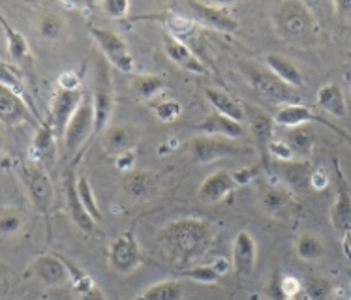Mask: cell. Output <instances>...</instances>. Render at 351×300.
I'll use <instances>...</instances> for the list:
<instances>
[{"instance_id": "6da1fadb", "label": "cell", "mask_w": 351, "mask_h": 300, "mask_svg": "<svg viewBox=\"0 0 351 300\" xmlns=\"http://www.w3.org/2000/svg\"><path fill=\"white\" fill-rule=\"evenodd\" d=\"M215 231L210 223L199 218L173 220L158 233V244L175 263L186 264L201 258L210 248Z\"/></svg>"}, {"instance_id": "7a4b0ae2", "label": "cell", "mask_w": 351, "mask_h": 300, "mask_svg": "<svg viewBox=\"0 0 351 300\" xmlns=\"http://www.w3.org/2000/svg\"><path fill=\"white\" fill-rule=\"evenodd\" d=\"M239 70L243 72L244 79L248 81V85L269 103L280 105V108L301 103L297 90L286 85L280 77H276L267 66L244 58V60L239 62Z\"/></svg>"}, {"instance_id": "3957f363", "label": "cell", "mask_w": 351, "mask_h": 300, "mask_svg": "<svg viewBox=\"0 0 351 300\" xmlns=\"http://www.w3.org/2000/svg\"><path fill=\"white\" fill-rule=\"evenodd\" d=\"M274 30L287 40H301L317 29V23L308 4L301 0H282L276 2L271 12Z\"/></svg>"}, {"instance_id": "277c9868", "label": "cell", "mask_w": 351, "mask_h": 300, "mask_svg": "<svg viewBox=\"0 0 351 300\" xmlns=\"http://www.w3.org/2000/svg\"><path fill=\"white\" fill-rule=\"evenodd\" d=\"M96 136V116H94L93 94L86 92L85 100L79 105L72 121L68 122L62 136V147L66 156L75 154L81 147H85Z\"/></svg>"}, {"instance_id": "5b68a950", "label": "cell", "mask_w": 351, "mask_h": 300, "mask_svg": "<svg viewBox=\"0 0 351 300\" xmlns=\"http://www.w3.org/2000/svg\"><path fill=\"white\" fill-rule=\"evenodd\" d=\"M94 116H96V136H101L109 128V122L115 111V90L113 81L109 75L106 58H98L96 62V75H94Z\"/></svg>"}, {"instance_id": "8992f818", "label": "cell", "mask_w": 351, "mask_h": 300, "mask_svg": "<svg viewBox=\"0 0 351 300\" xmlns=\"http://www.w3.org/2000/svg\"><path fill=\"white\" fill-rule=\"evenodd\" d=\"M88 32L98 45V49L101 51V57L106 58L109 64L122 73H134L136 60H134L128 43L121 34L109 29H100V27H90Z\"/></svg>"}, {"instance_id": "52a82bcc", "label": "cell", "mask_w": 351, "mask_h": 300, "mask_svg": "<svg viewBox=\"0 0 351 300\" xmlns=\"http://www.w3.org/2000/svg\"><path fill=\"white\" fill-rule=\"evenodd\" d=\"M188 154L192 158V162L197 165L215 164L218 160L233 156H250L254 154V150L248 147H241L235 145L233 141L228 139H218V137H194L188 143Z\"/></svg>"}, {"instance_id": "ba28073f", "label": "cell", "mask_w": 351, "mask_h": 300, "mask_svg": "<svg viewBox=\"0 0 351 300\" xmlns=\"http://www.w3.org/2000/svg\"><path fill=\"white\" fill-rule=\"evenodd\" d=\"M145 261L143 250L132 233H122L109 244L108 266L119 276H128L136 272Z\"/></svg>"}, {"instance_id": "9c48e42d", "label": "cell", "mask_w": 351, "mask_h": 300, "mask_svg": "<svg viewBox=\"0 0 351 300\" xmlns=\"http://www.w3.org/2000/svg\"><path fill=\"white\" fill-rule=\"evenodd\" d=\"M23 184L29 193L30 205L40 214H49L55 203V186L51 182L49 175L36 164L25 165L21 171Z\"/></svg>"}, {"instance_id": "30bf717a", "label": "cell", "mask_w": 351, "mask_h": 300, "mask_svg": "<svg viewBox=\"0 0 351 300\" xmlns=\"http://www.w3.org/2000/svg\"><path fill=\"white\" fill-rule=\"evenodd\" d=\"M186 6L192 14V19L201 23L203 27L215 29L223 34H235L237 30L241 29V23L233 17L230 6L226 4H208V2L190 0L186 2Z\"/></svg>"}, {"instance_id": "8fae6325", "label": "cell", "mask_w": 351, "mask_h": 300, "mask_svg": "<svg viewBox=\"0 0 351 300\" xmlns=\"http://www.w3.org/2000/svg\"><path fill=\"white\" fill-rule=\"evenodd\" d=\"M29 274L47 287H60L70 284V271L62 255L40 253L29 264Z\"/></svg>"}, {"instance_id": "7c38bea8", "label": "cell", "mask_w": 351, "mask_h": 300, "mask_svg": "<svg viewBox=\"0 0 351 300\" xmlns=\"http://www.w3.org/2000/svg\"><path fill=\"white\" fill-rule=\"evenodd\" d=\"M274 122L278 126H284V128H297V126H302V124H310V122H317V124H323L325 128L332 129L335 134H338L340 137H346L351 143V136L344 129H340L338 126H335L332 122L327 121L325 116L317 114L314 109H310L308 105H302V103H295V105H286V108H278L276 114H274Z\"/></svg>"}, {"instance_id": "4fadbf2b", "label": "cell", "mask_w": 351, "mask_h": 300, "mask_svg": "<svg viewBox=\"0 0 351 300\" xmlns=\"http://www.w3.org/2000/svg\"><path fill=\"white\" fill-rule=\"evenodd\" d=\"M274 171L293 193H304L312 188V173L314 167L308 160H289V162H274Z\"/></svg>"}, {"instance_id": "5bb4252c", "label": "cell", "mask_w": 351, "mask_h": 300, "mask_svg": "<svg viewBox=\"0 0 351 300\" xmlns=\"http://www.w3.org/2000/svg\"><path fill=\"white\" fill-rule=\"evenodd\" d=\"M85 90H62L57 88V92L53 96V103H51V122L55 126L57 136H64V129L68 122L72 121V116L79 109V105L85 100Z\"/></svg>"}, {"instance_id": "9a60e30c", "label": "cell", "mask_w": 351, "mask_h": 300, "mask_svg": "<svg viewBox=\"0 0 351 300\" xmlns=\"http://www.w3.org/2000/svg\"><path fill=\"white\" fill-rule=\"evenodd\" d=\"M256 263H258V242L256 238L248 233V231H239L231 246V264L233 271L248 278L256 271Z\"/></svg>"}, {"instance_id": "2e32d148", "label": "cell", "mask_w": 351, "mask_h": 300, "mask_svg": "<svg viewBox=\"0 0 351 300\" xmlns=\"http://www.w3.org/2000/svg\"><path fill=\"white\" fill-rule=\"evenodd\" d=\"M64 195H66V208H68V214L72 218V222L75 223V227L85 233V235H94L96 233V220L93 216L86 212V208L83 207V203L79 199L77 193V179L73 173H66L64 175Z\"/></svg>"}, {"instance_id": "e0dca14e", "label": "cell", "mask_w": 351, "mask_h": 300, "mask_svg": "<svg viewBox=\"0 0 351 300\" xmlns=\"http://www.w3.org/2000/svg\"><path fill=\"white\" fill-rule=\"evenodd\" d=\"M164 49L169 60L175 66H179L180 70H184L188 73H195V75H208L210 73L208 66L195 55L186 42H180L177 38L167 34L164 38Z\"/></svg>"}, {"instance_id": "ac0fdd59", "label": "cell", "mask_w": 351, "mask_h": 300, "mask_svg": "<svg viewBox=\"0 0 351 300\" xmlns=\"http://www.w3.org/2000/svg\"><path fill=\"white\" fill-rule=\"evenodd\" d=\"M0 116L6 126H17L23 122H34V118H38V113L36 109L27 103L23 96L2 86L0 88Z\"/></svg>"}, {"instance_id": "d6986e66", "label": "cell", "mask_w": 351, "mask_h": 300, "mask_svg": "<svg viewBox=\"0 0 351 300\" xmlns=\"http://www.w3.org/2000/svg\"><path fill=\"white\" fill-rule=\"evenodd\" d=\"M244 122L248 124L252 136L258 143V149L261 150V154H267L269 145L274 139V116L263 111L258 105H252L248 101H244Z\"/></svg>"}, {"instance_id": "ffe728a7", "label": "cell", "mask_w": 351, "mask_h": 300, "mask_svg": "<svg viewBox=\"0 0 351 300\" xmlns=\"http://www.w3.org/2000/svg\"><path fill=\"white\" fill-rule=\"evenodd\" d=\"M237 188L239 186L233 179V173L228 169H218V171L210 173L207 179L201 182L197 197L205 205H216L226 197H230Z\"/></svg>"}, {"instance_id": "44dd1931", "label": "cell", "mask_w": 351, "mask_h": 300, "mask_svg": "<svg viewBox=\"0 0 351 300\" xmlns=\"http://www.w3.org/2000/svg\"><path fill=\"white\" fill-rule=\"evenodd\" d=\"M57 132L51 118L42 121L38 124V129L34 137H32V145H30V156L34 160L36 165H51L57 160Z\"/></svg>"}, {"instance_id": "7402d4cb", "label": "cell", "mask_w": 351, "mask_h": 300, "mask_svg": "<svg viewBox=\"0 0 351 300\" xmlns=\"http://www.w3.org/2000/svg\"><path fill=\"white\" fill-rule=\"evenodd\" d=\"M137 129L130 124H115L109 126L101 134V149L106 154L113 158H119L126 152H134L137 145Z\"/></svg>"}, {"instance_id": "603a6c76", "label": "cell", "mask_w": 351, "mask_h": 300, "mask_svg": "<svg viewBox=\"0 0 351 300\" xmlns=\"http://www.w3.org/2000/svg\"><path fill=\"white\" fill-rule=\"evenodd\" d=\"M194 129L201 136L218 137V139H228V141H237L246 134V129L241 122L231 121L228 116L218 113L208 114L207 118L201 121Z\"/></svg>"}, {"instance_id": "cb8c5ba5", "label": "cell", "mask_w": 351, "mask_h": 300, "mask_svg": "<svg viewBox=\"0 0 351 300\" xmlns=\"http://www.w3.org/2000/svg\"><path fill=\"white\" fill-rule=\"evenodd\" d=\"M132 21H158L169 30V36L177 38L184 42L188 38L197 34V25L194 19H188L184 15L171 14V12H162V14H145L132 17Z\"/></svg>"}, {"instance_id": "d4e9b609", "label": "cell", "mask_w": 351, "mask_h": 300, "mask_svg": "<svg viewBox=\"0 0 351 300\" xmlns=\"http://www.w3.org/2000/svg\"><path fill=\"white\" fill-rule=\"evenodd\" d=\"M158 190L156 175L151 171H130L122 182V192L134 201H147L154 197Z\"/></svg>"}, {"instance_id": "484cf974", "label": "cell", "mask_w": 351, "mask_h": 300, "mask_svg": "<svg viewBox=\"0 0 351 300\" xmlns=\"http://www.w3.org/2000/svg\"><path fill=\"white\" fill-rule=\"evenodd\" d=\"M337 173L340 177V182H338V190H337V199L332 203L330 207V223L332 227L337 229L338 233L344 235L348 229H351V192L348 190L344 182V177H342V171L337 164Z\"/></svg>"}, {"instance_id": "4316f807", "label": "cell", "mask_w": 351, "mask_h": 300, "mask_svg": "<svg viewBox=\"0 0 351 300\" xmlns=\"http://www.w3.org/2000/svg\"><path fill=\"white\" fill-rule=\"evenodd\" d=\"M203 94H205L208 103L213 105L215 113L223 114V116H228L231 121H237L243 124L244 118H246L244 116V101L237 100L233 94L226 92L222 88H205Z\"/></svg>"}, {"instance_id": "83f0119b", "label": "cell", "mask_w": 351, "mask_h": 300, "mask_svg": "<svg viewBox=\"0 0 351 300\" xmlns=\"http://www.w3.org/2000/svg\"><path fill=\"white\" fill-rule=\"evenodd\" d=\"M291 207H293V192L284 184L267 186L261 192V208L267 214L282 218V216H286V212Z\"/></svg>"}, {"instance_id": "f1b7e54d", "label": "cell", "mask_w": 351, "mask_h": 300, "mask_svg": "<svg viewBox=\"0 0 351 300\" xmlns=\"http://www.w3.org/2000/svg\"><path fill=\"white\" fill-rule=\"evenodd\" d=\"M315 101H317V108L330 114V116H335V118H344L348 114L344 90L340 88L338 83L330 81V83H325V85L319 86Z\"/></svg>"}, {"instance_id": "f546056e", "label": "cell", "mask_w": 351, "mask_h": 300, "mask_svg": "<svg viewBox=\"0 0 351 300\" xmlns=\"http://www.w3.org/2000/svg\"><path fill=\"white\" fill-rule=\"evenodd\" d=\"M265 66L271 70V72L280 77L286 85H289L291 88H301L304 86V77H302V72L293 64V60H289L284 55H278V53H271L265 57Z\"/></svg>"}, {"instance_id": "4dcf8cb0", "label": "cell", "mask_w": 351, "mask_h": 300, "mask_svg": "<svg viewBox=\"0 0 351 300\" xmlns=\"http://www.w3.org/2000/svg\"><path fill=\"white\" fill-rule=\"evenodd\" d=\"M182 297H184V284H182V279L171 278L152 284L139 297L132 300H182Z\"/></svg>"}, {"instance_id": "1f68e13d", "label": "cell", "mask_w": 351, "mask_h": 300, "mask_svg": "<svg viewBox=\"0 0 351 300\" xmlns=\"http://www.w3.org/2000/svg\"><path fill=\"white\" fill-rule=\"evenodd\" d=\"M286 141L295 152V158L306 160V158L312 154V150H314V129H312V126H308V124H302V126H297V128H289Z\"/></svg>"}, {"instance_id": "d6a6232c", "label": "cell", "mask_w": 351, "mask_h": 300, "mask_svg": "<svg viewBox=\"0 0 351 300\" xmlns=\"http://www.w3.org/2000/svg\"><path fill=\"white\" fill-rule=\"evenodd\" d=\"M0 25H2V29H4V36H6V45L10 57L14 58L15 62H27V60L32 57L27 38L23 36L19 30H15L14 27H10V23L6 21L4 15H0Z\"/></svg>"}, {"instance_id": "836d02e7", "label": "cell", "mask_w": 351, "mask_h": 300, "mask_svg": "<svg viewBox=\"0 0 351 300\" xmlns=\"http://www.w3.org/2000/svg\"><path fill=\"white\" fill-rule=\"evenodd\" d=\"M295 253L301 261L306 263H315L325 258V244L314 233H302L295 240Z\"/></svg>"}, {"instance_id": "e575fe53", "label": "cell", "mask_w": 351, "mask_h": 300, "mask_svg": "<svg viewBox=\"0 0 351 300\" xmlns=\"http://www.w3.org/2000/svg\"><path fill=\"white\" fill-rule=\"evenodd\" d=\"M165 88H167V81L162 75H158V73L137 75L132 81V90L141 100H154L156 96L164 92Z\"/></svg>"}, {"instance_id": "d590c367", "label": "cell", "mask_w": 351, "mask_h": 300, "mask_svg": "<svg viewBox=\"0 0 351 300\" xmlns=\"http://www.w3.org/2000/svg\"><path fill=\"white\" fill-rule=\"evenodd\" d=\"M36 30L43 40H47V42H58V40H62L66 32L64 17L55 14V12H43V14L38 15Z\"/></svg>"}, {"instance_id": "8d00e7d4", "label": "cell", "mask_w": 351, "mask_h": 300, "mask_svg": "<svg viewBox=\"0 0 351 300\" xmlns=\"http://www.w3.org/2000/svg\"><path fill=\"white\" fill-rule=\"evenodd\" d=\"M175 278L190 279V282H197V284H205V286H215L222 279V274L218 272L215 264H195L190 268L177 271Z\"/></svg>"}, {"instance_id": "74e56055", "label": "cell", "mask_w": 351, "mask_h": 300, "mask_svg": "<svg viewBox=\"0 0 351 300\" xmlns=\"http://www.w3.org/2000/svg\"><path fill=\"white\" fill-rule=\"evenodd\" d=\"M77 193H79V199L83 203V207L86 208V212L93 216L96 222H101V210L100 205H98V201H96V195H94L93 184H90V180L86 179L85 175H81L77 177Z\"/></svg>"}, {"instance_id": "f35d334b", "label": "cell", "mask_w": 351, "mask_h": 300, "mask_svg": "<svg viewBox=\"0 0 351 300\" xmlns=\"http://www.w3.org/2000/svg\"><path fill=\"white\" fill-rule=\"evenodd\" d=\"M302 291L308 300H325L332 293V284L323 276H308L302 282Z\"/></svg>"}, {"instance_id": "ab89813d", "label": "cell", "mask_w": 351, "mask_h": 300, "mask_svg": "<svg viewBox=\"0 0 351 300\" xmlns=\"http://www.w3.org/2000/svg\"><path fill=\"white\" fill-rule=\"evenodd\" d=\"M23 225H25V218L21 216V212H17L14 208H6L2 212V218H0V231H2V235H17L23 229Z\"/></svg>"}, {"instance_id": "60d3db41", "label": "cell", "mask_w": 351, "mask_h": 300, "mask_svg": "<svg viewBox=\"0 0 351 300\" xmlns=\"http://www.w3.org/2000/svg\"><path fill=\"white\" fill-rule=\"evenodd\" d=\"M152 111L156 114L158 121L171 124V122L177 121L180 114H182V105L177 100H165L162 103L152 105Z\"/></svg>"}, {"instance_id": "b9f144b4", "label": "cell", "mask_w": 351, "mask_h": 300, "mask_svg": "<svg viewBox=\"0 0 351 300\" xmlns=\"http://www.w3.org/2000/svg\"><path fill=\"white\" fill-rule=\"evenodd\" d=\"M100 10L109 19H124L130 12L128 0H106L101 2Z\"/></svg>"}, {"instance_id": "7bdbcfd3", "label": "cell", "mask_w": 351, "mask_h": 300, "mask_svg": "<svg viewBox=\"0 0 351 300\" xmlns=\"http://www.w3.org/2000/svg\"><path fill=\"white\" fill-rule=\"evenodd\" d=\"M267 154H271L276 162H289V160H295V152L291 150V147L287 145L286 139H273L271 145H269Z\"/></svg>"}, {"instance_id": "ee69618b", "label": "cell", "mask_w": 351, "mask_h": 300, "mask_svg": "<svg viewBox=\"0 0 351 300\" xmlns=\"http://www.w3.org/2000/svg\"><path fill=\"white\" fill-rule=\"evenodd\" d=\"M330 8H332L338 21L351 25V0H335V2H330Z\"/></svg>"}, {"instance_id": "f6af8a7d", "label": "cell", "mask_w": 351, "mask_h": 300, "mask_svg": "<svg viewBox=\"0 0 351 300\" xmlns=\"http://www.w3.org/2000/svg\"><path fill=\"white\" fill-rule=\"evenodd\" d=\"M58 88H62V90H81V77H79V73L75 72H64L60 73V77H58Z\"/></svg>"}, {"instance_id": "bcb514c9", "label": "cell", "mask_w": 351, "mask_h": 300, "mask_svg": "<svg viewBox=\"0 0 351 300\" xmlns=\"http://www.w3.org/2000/svg\"><path fill=\"white\" fill-rule=\"evenodd\" d=\"M256 175H258L256 167H244V169L233 171V179H235L237 186H246V184H250L252 180L256 179Z\"/></svg>"}, {"instance_id": "7dc6e473", "label": "cell", "mask_w": 351, "mask_h": 300, "mask_svg": "<svg viewBox=\"0 0 351 300\" xmlns=\"http://www.w3.org/2000/svg\"><path fill=\"white\" fill-rule=\"evenodd\" d=\"M329 175L325 169L322 167H314V173H312V188L317 190V192H322L325 188L329 186Z\"/></svg>"}, {"instance_id": "c3c4849f", "label": "cell", "mask_w": 351, "mask_h": 300, "mask_svg": "<svg viewBox=\"0 0 351 300\" xmlns=\"http://www.w3.org/2000/svg\"><path fill=\"white\" fill-rule=\"evenodd\" d=\"M117 160V167L122 169V171H134L132 167L136 165V152H126L122 156L115 158Z\"/></svg>"}, {"instance_id": "681fc988", "label": "cell", "mask_w": 351, "mask_h": 300, "mask_svg": "<svg viewBox=\"0 0 351 300\" xmlns=\"http://www.w3.org/2000/svg\"><path fill=\"white\" fill-rule=\"evenodd\" d=\"M77 300H108L106 299V293L101 291L98 284H94L90 289H86L85 293L77 295Z\"/></svg>"}, {"instance_id": "f907efd6", "label": "cell", "mask_w": 351, "mask_h": 300, "mask_svg": "<svg viewBox=\"0 0 351 300\" xmlns=\"http://www.w3.org/2000/svg\"><path fill=\"white\" fill-rule=\"evenodd\" d=\"M342 236H344L342 238V248H344L346 255L351 259V229H348Z\"/></svg>"}, {"instance_id": "816d5d0a", "label": "cell", "mask_w": 351, "mask_h": 300, "mask_svg": "<svg viewBox=\"0 0 351 300\" xmlns=\"http://www.w3.org/2000/svg\"><path fill=\"white\" fill-rule=\"evenodd\" d=\"M289 300H308L304 295H301V297H295V299H289Z\"/></svg>"}, {"instance_id": "f5cc1de1", "label": "cell", "mask_w": 351, "mask_h": 300, "mask_svg": "<svg viewBox=\"0 0 351 300\" xmlns=\"http://www.w3.org/2000/svg\"><path fill=\"white\" fill-rule=\"evenodd\" d=\"M346 55H348V57L351 58V51H348V53H346Z\"/></svg>"}, {"instance_id": "db71d44e", "label": "cell", "mask_w": 351, "mask_h": 300, "mask_svg": "<svg viewBox=\"0 0 351 300\" xmlns=\"http://www.w3.org/2000/svg\"><path fill=\"white\" fill-rule=\"evenodd\" d=\"M350 291H351V276H350Z\"/></svg>"}]
</instances>
